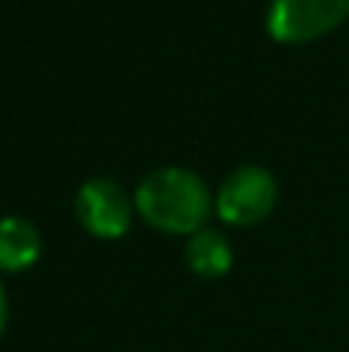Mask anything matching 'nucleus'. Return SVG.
I'll return each instance as SVG.
<instances>
[{
    "label": "nucleus",
    "instance_id": "nucleus-1",
    "mask_svg": "<svg viewBox=\"0 0 349 352\" xmlns=\"http://www.w3.org/2000/svg\"><path fill=\"white\" fill-rule=\"evenodd\" d=\"M133 204L152 229L167 235H195L214 210V195L195 170L170 164L152 170L136 186Z\"/></svg>",
    "mask_w": 349,
    "mask_h": 352
},
{
    "label": "nucleus",
    "instance_id": "nucleus-2",
    "mask_svg": "<svg viewBox=\"0 0 349 352\" xmlns=\"http://www.w3.org/2000/svg\"><path fill=\"white\" fill-rule=\"evenodd\" d=\"M278 201V179L260 164L235 167L214 195V210L226 226H257Z\"/></svg>",
    "mask_w": 349,
    "mask_h": 352
},
{
    "label": "nucleus",
    "instance_id": "nucleus-3",
    "mask_svg": "<svg viewBox=\"0 0 349 352\" xmlns=\"http://www.w3.org/2000/svg\"><path fill=\"white\" fill-rule=\"evenodd\" d=\"M349 19V0H272L266 31L278 43H313Z\"/></svg>",
    "mask_w": 349,
    "mask_h": 352
},
{
    "label": "nucleus",
    "instance_id": "nucleus-4",
    "mask_svg": "<svg viewBox=\"0 0 349 352\" xmlns=\"http://www.w3.org/2000/svg\"><path fill=\"white\" fill-rule=\"evenodd\" d=\"M133 213V195L109 176H93L74 195L78 223L84 226V232H90L93 238H102V241H115V238L127 235Z\"/></svg>",
    "mask_w": 349,
    "mask_h": 352
},
{
    "label": "nucleus",
    "instance_id": "nucleus-5",
    "mask_svg": "<svg viewBox=\"0 0 349 352\" xmlns=\"http://www.w3.org/2000/svg\"><path fill=\"white\" fill-rule=\"evenodd\" d=\"M43 238L25 217L0 219V272H25L41 260Z\"/></svg>",
    "mask_w": 349,
    "mask_h": 352
},
{
    "label": "nucleus",
    "instance_id": "nucleus-6",
    "mask_svg": "<svg viewBox=\"0 0 349 352\" xmlns=\"http://www.w3.org/2000/svg\"><path fill=\"white\" fill-rule=\"evenodd\" d=\"M232 244L220 229H198L185 241V266L198 275V278H223L232 269Z\"/></svg>",
    "mask_w": 349,
    "mask_h": 352
},
{
    "label": "nucleus",
    "instance_id": "nucleus-7",
    "mask_svg": "<svg viewBox=\"0 0 349 352\" xmlns=\"http://www.w3.org/2000/svg\"><path fill=\"white\" fill-rule=\"evenodd\" d=\"M3 324H6V294L3 285H0V334H3Z\"/></svg>",
    "mask_w": 349,
    "mask_h": 352
}]
</instances>
